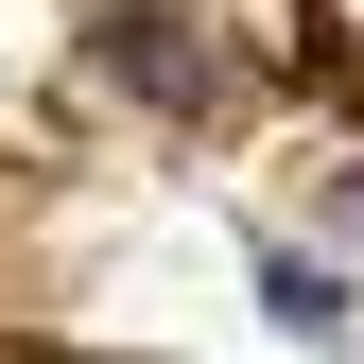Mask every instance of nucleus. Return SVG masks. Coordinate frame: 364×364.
<instances>
[{
    "label": "nucleus",
    "instance_id": "f257e3e1",
    "mask_svg": "<svg viewBox=\"0 0 364 364\" xmlns=\"http://www.w3.org/2000/svg\"><path fill=\"white\" fill-rule=\"evenodd\" d=\"M105 53L139 70L156 105H208V70H191V35H173V18H105Z\"/></svg>",
    "mask_w": 364,
    "mask_h": 364
}]
</instances>
